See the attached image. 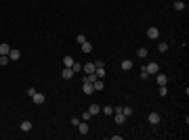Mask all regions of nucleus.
<instances>
[{
  "mask_svg": "<svg viewBox=\"0 0 189 140\" xmlns=\"http://www.w3.org/2000/svg\"><path fill=\"white\" fill-rule=\"evenodd\" d=\"M143 69L147 71V75H156V73L160 71V65H158V63H149V65H145Z\"/></svg>",
  "mask_w": 189,
  "mask_h": 140,
  "instance_id": "1",
  "label": "nucleus"
},
{
  "mask_svg": "<svg viewBox=\"0 0 189 140\" xmlns=\"http://www.w3.org/2000/svg\"><path fill=\"white\" fill-rule=\"evenodd\" d=\"M160 119H162V117H160V113H149V115H147V121H149L151 126H158Z\"/></svg>",
  "mask_w": 189,
  "mask_h": 140,
  "instance_id": "2",
  "label": "nucleus"
},
{
  "mask_svg": "<svg viewBox=\"0 0 189 140\" xmlns=\"http://www.w3.org/2000/svg\"><path fill=\"white\" fill-rule=\"evenodd\" d=\"M147 38H149V40H158V38H160V29H158V27H149V29H147Z\"/></svg>",
  "mask_w": 189,
  "mask_h": 140,
  "instance_id": "3",
  "label": "nucleus"
},
{
  "mask_svg": "<svg viewBox=\"0 0 189 140\" xmlns=\"http://www.w3.org/2000/svg\"><path fill=\"white\" fill-rule=\"evenodd\" d=\"M113 121H116L118 126H122V123L126 121V115H124V113H113Z\"/></svg>",
  "mask_w": 189,
  "mask_h": 140,
  "instance_id": "4",
  "label": "nucleus"
},
{
  "mask_svg": "<svg viewBox=\"0 0 189 140\" xmlns=\"http://www.w3.org/2000/svg\"><path fill=\"white\" fill-rule=\"evenodd\" d=\"M61 75H63V80H72L74 78V69L72 67H65L63 71H61Z\"/></svg>",
  "mask_w": 189,
  "mask_h": 140,
  "instance_id": "5",
  "label": "nucleus"
},
{
  "mask_svg": "<svg viewBox=\"0 0 189 140\" xmlns=\"http://www.w3.org/2000/svg\"><path fill=\"white\" fill-rule=\"evenodd\" d=\"M156 82H158L160 86H166V82H168V78H166V75H164V73H160V71H158V73H156Z\"/></svg>",
  "mask_w": 189,
  "mask_h": 140,
  "instance_id": "6",
  "label": "nucleus"
},
{
  "mask_svg": "<svg viewBox=\"0 0 189 140\" xmlns=\"http://www.w3.org/2000/svg\"><path fill=\"white\" fill-rule=\"evenodd\" d=\"M82 92H84V94H92V92H94L92 84H88V82H82Z\"/></svg>",
  "mask_w": 189,
  "mask_h": 140,
  "instance_id": "7",
  "label": "nucleus"
},
{
  "mask_svg": "<svg viewBox=\"0 0 189 140\" xmlns=\"http://www.w3.org/2000/svg\"><path fill=\"white\" fill-rule=\"evenodd\" d=\"M82 69H84V73H94V63H86V65H82Z\"/></svg>",
  "mask_w": 189,
  "mask_h": 140,
  "instance_id": "8",
  "label": "nucleus"
},
{
  "mask_svg": "<svg viewBox=\"0 0 189 140\" xmlns=\"http://www.w3.org/2000/svg\"><path fill=\"white\" fill-rule=\"evenodd\" d=\"M120 67H122V69H124V71H130V69H132V61H130V59H124V61H122V65H120Z\"/></svg>",
  "mask_w": 189,
  "mask_h": 140,
  "instance_id": "9",
  "label": "nucleus"
},
{
  "mask_svg": "<svg viewBox=\"0 0 189 140\" xmlns=\"http://www.w3.org/2000/svg\"><path fill=\"white\" fill-rule=\"evenodd\" d=\"M32 98H34V103H36V105H42V103H44V94H42V92H36Z\"/></svg>",
  "mask_w": 189,
  "mask_h": 140,
  "instance_id": "10",
  "label": "nucleus"
},
{
  "mask_svg": "<svg viewBox=\"0 0 189 140\" xmlns=\"http://www.w3.org/2000/svg\"><path fill=\"white\" fill-rule=\"evenodd\" d=\"M9 59H11V61H19V59H21V52L11 48V52H9Z\"/></svg>",
  "mask_w": 189,
  "mask_h": 140,
  "instance_id": "11",
  "label": "nucleus"
},
{
  "mask_svg": "<svg viewBox=\"0 0 189 140\" xmlns=\"http://www.w3.org/2000/svg\"><path fill=\"white\" fill-rule=\"evenodd\" d=\"M76 128H78V132H80V134H88V126H86V121H80Z\"/></svg>",
  "mask_w": 189,
  "mask_h": 140,
  "instance_id": "12",
  "label": "nucleus"
},
{
  "mask_svg": "<svg viewBox=\"0 0 189 140\" xmlns=\"http://www.w3.org/2000/svg\"><path fill=\"white\" fill-rule=\"evenodd\" d=\"M32 128H34L32 121H28V119H25V121H21V132H30Z\"/></svg>",
  "mask_w": 189,
  "mask_h": 140,
  "instance_id": "13",
  "label": "nucleus"
},
{
  "mask_svg": "<svg viewBox=\"0 0 189 140\" xmlns=\"http://www.w3.org/2000/svg\"><path fill=\"white\" fill-rule=\"evenodd\" d=\"M9 52H11V46L4 42V44H0V55H7L9 57Z\"/></svg>",
  "mask_w": 189,
  "mask_h": 140,
  "instance_id": "14",
  "label": "nucleus"
},
{
  "mask_svg": "<svg viewBox=\"0 0 189 140\" xmlns=\"http://www.w3.org/2000/svg\"><path fill=\"white\" fill-rule=\"evenodd\" d=\"M92 88H94V90H103V88H105L103 80H94V82H92Z\"/></svg>",
  "mask_w": 189,
  "mask_h": 140,
  "instance_id": "15",
  "label": "nucleus"
},
{
  "mask_svg": "<svg viewBox=\"0 0 189 140\" xmlns=\"http://www.w3.org/2000/svg\"><path fill=\"white\" fill-rule=\"evenodd\" d=\"M88 113H90V115H99V113H101V107H99V105H90Z\"/></svg>",
  "mask_w": 189,
  "mask_h": 140,
  "instance_id": "16",
  "label": "nucleus"
},
{
  "mask_svg": "<svg viewBox=\"0 0 189 140\" xmlns=\"http://www.w3.org/2000/svg\"><path fill=\"white\" fill-rule=\"evenodd\" d=\"M74 63H76V61H74V57H69V55H67V57L63 59V65H65V67H72Z\"/></svg>",
  "mask_w": 189,
  "mask_h": 140,
  "instance_id": "17",
  "label": "nucleus"
},
{
  "mask_svg": "<svg viewBox=\"0 0 189 140\" xmlns=\"http://www.w3.org/2000/svg\"><path fill=\"white\" fill-rule=\"evenodd\" d=\"M82 50H84V52H92V44H90L88 40H86V42L82 44Z\"/></svg>",
  "mask_w": 189,
  "mask_h": 140,
  "instance_id": "18",
  "label": "nucleus"
},
{
  "mask_svg": "<svg viewBox=\"0 0 189 140\" xmlns=\"http://www.w3.org/2000/svg\"><path fill=\"white\" fill-rule=\"evenodd\" d=\"M166 50H168V44L166 42H160L158 44V52H166Z\"/></svg>",
  "mask_w": 189,
  "mask_h": 140,
  "instance_id": "19",
  "label": "nucleus"
},
{
  "mask_svg": "<svg viewBox=\"0 0 189 140\" xmlns=\"http://www.w3.org/2000/svg\"><path fill=\"white\" fill-rule=\"evenodd\" d=\"M137 57H139V59H145V57H147V48H139V50H137Z\"/></svg>",
  "mask_w": 189,
  "mask_h": 140,
  "instance_id": "20",
  "label": "nucleus"
},
{
  "mask_svg": "<svg viewBox=\"0 0 189 140\" xmlns=\"http://www.w3.org/2000/svg\"><path fill=\"white\" fill-rule=\"evenodd\" d=\"M174 9H177V11H185V2H183V0H177V2H174Z\"/></svg>",
  "mask_w": 189,
  "mask_h": 140,
  "instance_id": "21",
  "label": "nucleus"
},
{
  "mask_svg": "<svg viewBox=\"0 0 189 140\" xmlns=\"http://www.w3.org/2000/svg\"><path fill=\"white\" fill-rule=\"evenodd\" d=\"M9 61H11V59H9L7 55H0V65H2V67H4V65H9Z\"/></svg>",
  "mask_w": 189,
  "mask_h": 140,
  "instance_id": "22",
  "label": "nucleus"
},
{
  "mask_svg": "<svg viewBox=\"0 0 189 140\" xmlns=\"http://www.w3.org/2000/svg\"><path fill=\"white\" fill-rule=\"evenodd\" d=\"M160 96H168V88L166 86H160Z\"/></svg>",
  "mask_w": 189,
  "mask_h": 140,
  "instance_id": "23",
  "label": "nucleus"
},
{
  "mask_svg": "<svg viewBox=\"0 0 189 140\" xmlns=\"http://www.w3.org/2000/svg\"><path fill=\"white\" fill-rule=\"evenodd\" d=\"M122 113L126 115V117H130V115H132V109H130V107H122Z\"/></svg>",
  "mask_w": 189,
  "mask_h": 140,
  "instance_id": "24",
  "label": "nucleus"
},
{
  "mask_svg": "<svg viewBox=\"0 0 189 140\" xmlns=\"http://www.w3.org/2000/svg\"><path fill=\"white\" fill-rule=\"evenodd\" d=\"M72 69H74V73H78V71H82V65H80V63H74Z\"/></svg>",
  "mask_w": 189,
  "mask_h": 140,
  "instance_id": "25",
  "label": "nucleus"
},
{
  "mask_svg": "<svg viewBox=\"0 0 189 140\" xmlns=\"http://www.w3.org/2000/svg\"><path fill=\"white\" fill-rule=\"evenodd\" d=\"M76 40H78L80 44H84V42H86V36H84V34H78V38H76Z\"/></svg>",
  "mask_w": 189,
  "mask_h": 140,
  "instance_id": "26",
  "label": "nucleus"
},
{
  "mask_svg": "<svg viewBox=\"0 0 189 140\" xmlns=\"http://www.w3.org/2000/svg\"><path fill=\"white\" fill-rule=\"evenodd\" d=\"M103 113H105V115H111V113H113V107H105Z\"/></svg>",
  "mask_w": 189,
  "mask_h": 140,
  "instance_id": "27",
  "label": "nucleus"
}]
</instances>
